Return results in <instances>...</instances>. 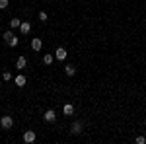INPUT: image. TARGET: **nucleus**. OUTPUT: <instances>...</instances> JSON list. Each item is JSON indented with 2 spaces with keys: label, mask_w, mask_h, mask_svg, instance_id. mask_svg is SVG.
Segmentation results:
<instances>
[{
  "label": "nucleus",
  "mask_w": 146,
  "mask_h": 144,
  "mask_svg": "<svg viewBox=\"0 0 146 144\" xmlns=\"http://www.w3.org/2000/svg\"><path fill=\"white\" fill-rule=\"evenodd\" d=\"M4 41H6L8 47H18V43H20V39L14 35V31H6L4 33Z\"/></svg>",
  "instance_id": "nucleus-1"
},
{
  "label": "nucleus",
  "mask_w": 146,
  "mask_h": 144,
  "mask_svg": "<svg viewBox=\"0 0 146 144\" xmlns=\"http://www.w3.org/2000/svg\"><path fill=\"white\" fill-rule=\"evenodd\" d=\"M0 127L6 129V131L12 129V127H14V119H12L10 115H2V117H0Z\"/></svg>",
  "instance_id": "nucleus-2"
},
{
  "label": "nucleus",
  "mask_w": 146,
  "mask_h": 144,
  "mask_svg": "<svg viewBox=\"0 0 146 144\" xmlns=\"http://www.w3.org/2000/svg\"><path fill=\"white\" fill-rule=\"evenodd\" d=\"M37 140V134H35V131H25L23 133V142H27V144H31Z\"/></svg>",
  "instance_id": "nucleus-3"
},
{
  "label": "nucleus",
  "mask_w": 146,
  "mask_h": 144,
  "mask_svg": "<svg viewBox=\"0 0 146 144\" xmlns=\"http://www.w3.org/2000/svg\"><path fill=\"white\" fill-rule=\"evenodd\" d=\"M82 131H84V123L82 121H74L72 123V127H70V133L72 134H80Z\"/></svg>",
  "instance_id": "nucleus-4"
},
{
  "label": "nucleus",
  "mask_w": 146,
  "mask_h": 144,
  "mask_svg": "<svg viewBox=\"0 0 146 144\" xmlns=\"http://www.w3.org/2000/svg\"><path fill=\"white\" fill-rule=\"evenodd\" d=\"M43 119H45L47 123H55L56 121V113L53 109H47L45 113H43Z\"/></svg>",
  "instance_id": "nucleus-5"
},
{
  "label": "nucleus",
  "mask_w": 146,
  "mask_h": 144,
  "mask_svg": "<svg viewBox=\"0 0 146 144\" xmlns=\"http://www.w3.org/2000/svg\"><path fill=\"white\" fill-rule=\"evenodd\" d=\"M66 55H68V51L64 49V47H58V49L55 51V58H56V60H64Z\"/></svg>",
  "instance_id": "nucleus-6"
},
{
  "label": "nucleus",
  "mask_w": 146,
  "mask_h": 144,
  "mask_svg": "<svg viewBox=\"0 0 146 144\" xmlns=\"http://www.w3.org/2000/svg\"><path fill=\"white\" fill-rule=\"evenodd\" d=\"M41 47H43V41H41L39 37H33V39H31V49H33V51H41Z\"/></svg>",
  "instance_id": "nucleus-7"
},
{
  "label": "nucleus",
  "mask_w": 146,
  "mask_h": 144,
  "mask_svg": "<svg viewBox=\"0 0 146 144\" xmlns=\"http://www.w3.org/2000/svg\"><path fill=\"white\" fill-rule=\"evenodd\" d=\"M20 31H22L23 35H27L29 31H31V23H29V22H22V23H20Z\"/></svg>",
  "instance_id": "nucleus-8"
},
{
  "label": "nucleus",
  "mask_w": 146,
  "mask_h": 144,
  "mask_svg": "<svg viewBox=\"0 0 146 144\" xmlns=\"http://www.w3.org/2000/svg\"><path fill=\"white\" fill-rule=\"evenodd\" d=\"M14 82H16V86H18V88H23L27 80H25V76H23V74H18V76L14 78Z\"/></svg>",
  "instance_id": "nucleus-9"
},
{
  "label": "nucleus",
  "mask_w": 146,
  "mask_h": 144,
  "mask_svg": "<svg viewBox=\"0 0 146 144\" xmlns=\"http://www.w3.org/2000/svg\"><path fill=\"white\" fill-rule=\"evenodd\" d=\"M27 66V58H25V56H18V60H16V68H20V70H22V68H25Z\"/></svg>",
  "instance_id": "nucleus-10"
},
{
  "label": "nucleus",
  "mask_w": 146,
  "mask_h": 144,
  "mask_svg": "<svg viewBox=\"0 0 146 144\" xmlns=\"http://www.w3.org/2000/svg\"><path fill=\"white\" fill-rule=\"evenodd\" d=\"M64 74H66V76H74V74H76V66L66 64V66H64Z\"/></svg>",
  "instance_id": "nucleus-11"
},
{
  "label": "nucleus",
  "mask_w": 146,
  "mask_h": 144,
  "mask_svg": "<svg viewBox=\"0 0 146 144\" xmlns=\"http://www.w3.org/2000/svg\"><path fill=\"white\" fill-rule=\"evenodd\" d=\"M62 113H64V115H72V113H74V105H72V103H64Z\"/></svg>",
  "instance_id": "nucleus-12"
},
{
  "label": "nucleus",
  "mask_w": 146,
  "mask_h": 144,
  "mask_svg": "<svg viewBox=\"0 0 146 144\" xmlns=\"http://www.w3.org/2000/svg\"><path fill=\"white\" fill-rule=\"evenodd\" d=\"M20 23H22L20 18H12V20H10V27H12V29H16V27H20Z\"/></svg>",
  "instance_id": "nucleus-13"
},
{
  "label": "nucleus",
  "mask_w": 146,
  "mask_h": 144,
  "mask_svg": "<svg viewBox=\"0 0 146 144\" xmlns=\"http://www.w3.org/2000/svg\"><path fill=\"white\" fill-rule=\"evenodd\" d=\"M43 64H53V55H51V53H47V55L43 56Z\"/></svg>",
  "instance_id": "nucleus-14"
},
{
  "label": "nucleus",
  "mask_w": 146,
  "mask_h": 144,
  "mask_svg": "<svg viewBox=\"0 0 146 144\" xmlns=\"http://www.w3.org/2000/svg\"><path fill=\"white\" fill-rule=\"evenodd\" d=\"M8 6H10V2H8V0H0V10H6Z\"/></svg>",
  "instance_id": "nucleus-15"
},
{
  "label": "nucleus",
  "mask_w": 146,
  "mask_h": 144,
  "mask_svg": "<svg viewBox=\"0 0 146 144\" xmlns=\"http://www.w3.org/2000/svg\"><path fill=\"white\" fill-rule=\"evenodd\" d=\"M135 142H136V144H146V136H136Z\"/></svg>",
  "instance_id": "nucleus-16"
},
{
  "label": "nucleus",
  "mask_w": 146,
  "mask_h": 144,
  "mask_svg": "<svg viewBox=\"0 0 146 144\" xmlns=\"http://www.w3.org/2000/svg\"><path fill=\"white\" fill-rule=\"evenodd\" d=\"M2 80H4V82H8V80H12V74L8 72V70H6V72L2 74Z\"/></svg>",
  "instance_id": "nucleus-17"
},
{
  "label": "nucleus",
  "mask_w": 146,
  "mask_h": 144,
  "mask_svg": "<svg viewBox=\"0 0 146 144\" xmlns=\"http://www.w3.org/2000/svg\"><path fill=\"white\" fill-rule=\"evenodd\" d=\"M39 20H41V22H47V20H49L47 12H41V14H39Z\"/></svg>",
  "instance_id": "nucleus-18"
}]
</instances>
